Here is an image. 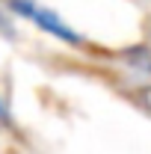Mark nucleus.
I'll use <instances>...</instances> for the list:
<instances>
[{"mask_svg": "<svg viewBox=\"0 0 151 154\" xmlns=\"http://www.w3.org/2000/svg\"><path fill=\"white\" fill-rule=\"evenodd\" d=\"M6 6H9L15 15H21L24 21H30V24H36L39 30H45L48 36L59 38V42H65V45H83V36L77 33L71 24H65L54 9L42 6L36 0H6Z\"/></svg>", "mask_w": 151, "mask_h": 154, "instance_id": "f257e3e1", "label": "nucleus"}, {"mask_svg": "<svg viewBox=\"0 0 151 154\" xmlns=\"http://www.w3.org/2000/svg\"><path fill=\"white\" fill-rule=\"evenodd\" d=\"M0 119L9 122V110H6V101H3V98H0Z\"/></svg>", "mask_w": 151, "mask_h": 154, "instance_id": "f03ea898", "label": "nucleus"}]
</instances>
